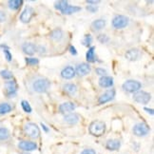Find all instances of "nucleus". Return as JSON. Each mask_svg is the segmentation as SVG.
Segmentation results:
<instances>
[{"mask_svg":"<svg viewBox=\"0 0 154 154\" xmlns=\"http://www.w3.org/2000/svg\"><path fill=\"white\" fill-rule=\"evenodd\" d=\"M95 72H96V73H97L98 75H101V77H102V76H105L106 73V70L104 69L103 68H97V69H95Z\"/></svg>","mask_w":154,"mask_h":154,"instance_id":"38","label":"nucleus"},{"mask_svg":"<svg viewBox=\"0 0 154 154\" xmlns=\"http://www.w3.org/2000/svg\"><path fill=\"white\" fill-rule=\"evenodd\" d=\"M63 91L64 92L68 94L69 96H73L77 92V86L73 83H66L63 86Z\"/></svg>","mask_w":154,"mask_h":154,"instance_id":"20","label":"nucleus"},{"mask_svg":"<svg viewBox=\"0 0 154 154\" xmlns=\"http://www.w3.org/2000/svg\"><path fill=\"white\" fill-rule=\"evenodd\" d=\"M68 5H69L68 1H65V0H60V1H56L54 3V8L56 10H59L60 11H63Z\"/></svg>","mask_w":154,"mask_h":154,"instance_id":"29","label":"nucleus"},{"mask_svg":"<svg viewBox=\"0 0 154 154\" xmlns=\"http://www.w3.org/2000/svg\"><path fill=\"white\" fill-rule=\"evenodd\" d=\"M122 88H123L124 91L128 92V93H135V92H137L141 90L142 84L137 80L130 79V80H127L125 83H124Z\"/></svg>","mask_w":154,"mask_h":154,"instance_id":"4","label":"nucleus"},{"mask_svg":"<svg viewBox=\"0 0 154 154\" xmlns=\"http://www.w3.org/2000/svg\"><path fill=\"white\" fill-rule=\"evenodd\" d=\"M129 23V19L128 17L122 15V14H118L115 15L112 19V27L116 29H125Z\"/></svg>","mask_w":154,"mask_h":154,"instance_id":"6","label":"nucleus"},{"mask_svg":"<svg viewBox=\"0 0 154 154\" xmlns=\"http://www.w3.org/2000/svg\"><path fill=\"white\" fill-rule=\"evenodd\" d=\"M21 106H22L23 110H24L25 112H27V113H31L32 110L31 105H29V103L28 101H26V100H23V101L21 102Z\"/></svg>","mask_w":154,"mask_h":154,"instance_id":"31","label":"nucleus"},{"mask_svg":"<svg viewBox=\"0 0 154 154\" xmlns=\"http://www.w3.org/2000/svg\"><path fill=\"white\" fill-rule=\"evenodd\" d=\"M87 10H88V11H90V13L94 14V13H96V11H98V7H97V6L88 5V6H87Z\"/></svg>","mask_w":154,"mask_h":154,"instance_id":"35","label":"nucleus"},{"mask_svg":"<svg viewBox=\"0 0 154 154\" xmlns=\"http://www.w3.org/2000/svg\"><path fill=\"white\" fill-rule=\"evenodd\" d=\"M115 97V90L113 88H111V90H109L105 91L101 96L99 97L98 99V104L99 105H103V104H106L111 100H113Z\"/></svg>","mask_w":154,"mask_h":154,"instance_id":"12","label":"nucleus"},{"mask_svg":"<svg viewBox=\"0 0 154 154\" xmlns=\"http://www.w3.org/2000/svg\"><path fill=\"white\" fill-rule=\"evenodd\" d=\"M26 63L29 65V66H35L39 63V60L37 58H33V57H29V58H26Z\"/></svg>","mask_w":154,"mask_h":154,"instance_id":"33","label":"nucleus"},{"mask_svg":"<svg viewBox=\"0 0 154 154\" xmlns=\"http://www.w3.org/2000/svg\"><path fill=\"white\" fill-rule=\"evenodd\" d=\"M92 43V37L91 34H85L84 38L82 40V44L85 47H90L91 44Z\"/></svg>","mask_w":154,"mask_h":154,"instance_id":"30","label":"nucleus"},{"mask_svg":"<svg viewBox=\"0 0 154 154\" xmlns=\"http://www.w3.org/2000/svg\"><path fill=\"white\" fill-rule=\"evenodd\" d=\"M35 14V11L32 7L31 6H27V7L23 10V11L20 14L19 19L22 23H29V21L32 20V18L33 17V15Z\"/></svg>","mask_w":154,"mask_h":154,"instance_id":"9","label":"nucleus"},{"mask_svg":"<svg viewBox=\"0 0 154 154\" xmlns=\"http://www.w3.org/2000/svg\"><path fill=\"white\" fill-rule=\"evenodd\" d=\"M5 88V93L6 96L8 98H13L15 97L16 93H17V88H18V86H17V83L13 79V80H9L5 83L4 85Z\"/></svg>","mask_w":154,"mask_h":154,"instance_id":"7","label":"nucleus"},{"mask_svg":"<svg viewBox=\"0 0 154 154\" xmlns=\"http://www.w3.org/2000/svg\"><path fill=\"white\" fill-rule=\"evenodd\" d=\"M22 51L27 55H33L36 52V46L33 43L31 42H26L22 45Z\"/></svg>","mask_w":154,"mask_h":154,"instance_id":"18","label":"nucleus"},{"mask_svg":"<svg viewBox=\"0 0 154 154\" xmlns=\"http://www.w3.org/2000/svg\"><path fill=\"white\" fill-rule=\"evenodd\" d=\"M80 121V115L75 112H70L64 116V122L69 125H75Z\"/></svg>","mask_w":154,"mask_h":154,"instance_id":"15","label":"nucleus"},{"mask_svg":"<svg viewBox=\"0 0 154 154\" xmlns=\"http://www.w3.org/2000/svg\"><path fill=\"white\" fill-rule=\"evenodd\" d=\"M106 20L104 19H96L94 20L92 23H91V28L93 31L95 32H98V31H101V29H103L105 27H106Z\"/></svg>","mask_w":154,"mask_h":154,"instance_id":"22","label":"nucleus"},{"mask_svg":"<svg viewBox=\"0 0 154 154\" xmlns=\"http://www.w3.org/2000/svg\"><path fill=\"white\" fill-rule=\"evenodd\" d=\"M24 133L32 139H37L40 136L39 127L34 123H27L24 126Z\"/></svg>","mask_w":154,"mask_h":154,"instance_id":"3","label":"nucleus"},{"mask_svg":"<svg viewBox=\"0 0 154 154\" xmlns=\"http://www.w3.org/2000/svg\"><path fill=\"white\" fill-rule=\"evenodd\" d=\"M106 149H109L110 151L118 150L121 147V142L118 139H109L106 141Z\"/></svg>","mask_w":154,"mask_h":154,"instance_id":"17","label":"nucleus"},{"mask_svg":"<svg viewBox=\"0 0 154 154\" xmlns=\"http://www.w3.org/2000/svg\"><path fill=\"white\" fill-rule=\"evenodd\" d=\"M18 147L23 151L29 152V151H33L35 149H37V144L35 143V142L23 140L18 143Z\"/></svg>","mask_w":154,"mask_h":154,"instance_id":"10","label":"nucleus"},{"mask_svg":"<svg viewBox=\"0 0 154 154\" xmlns=\"http://www.w3.org/2000/svg\"><path fill=\"white\" fill-rule=\"evenodd\" d=\"M13 110V106L9 103H0V115H5Z\"/></svg>","mask_w":154,"mask_h":154,"instance_id":"25","label":"nucleus"},{"mask_svg":"<svg viewBox=\"0 0 154 154\" xmlns=\"http://www.w3.org/2000/svg\"><path fill=\"white\" fill-rule=\"evenodd\" d=\"M0 76H1L3 79L8 80V81L14 79V74L9 69H2L1 72H0Z\"/></svg>","mask_w":154,"mask_h":154,"instance_id":"28","label":"nucleus"},{"mask_svg":"<svg viewBox=\"0 0 154 154\" xmlns=\"http://www.w3.org/2000/svg\"><path fill=\"white\" fill-rule=\"evenodd\" d=\"M41 127L43 128V129H44V131H45V132H49V130H50V129H49L48 128H47V126L45 125V124L41 123Z\"/></svg>","mask_w":154,"mask_h":154,"instance_id":"42","label":"nucleus"},{"mask_svg":"<svg viewBox=\"0 0 154 154\" xmlns=\"http://www.w3.org/2000/svg\"><path fill=\"white\" fill-rule=\"evenodd\" d=\"M150 131L149 126L146 123H138L134 125L132 128V132L137 137H145Z\"/></svg>","mask_w":154,"mask_h":154,"instance_id":"5","label":"nucleus"},{"mask_svg":"<svg viewBox=\"0 0 154 154\" xmlns=\"http://www.w3.org/2000/svg\"><path fill=\"white\" fill-rule=\"evenodd\" d=\"M2 51H3V53L5 55L6 60H7L8 62H11V60H13V55H11V53L10 51V49H4Z\"/></svg>","mask_w":154,"mask_h":154,"instance_id":"34","label":"nucleus"},{"mask_svg":"<svg viewBox=\"0 0 154 154\" xmlns=\"http://www.w3.org/2000/svg\"><path fill=\"white\" fill-rule=\"evenodd\" d=\"M20 154H31L29 152H25V151H23V152H21Z\"/></svg>","mask_w":154,"mask_h":154,"instance_id":"44","label":"nucleus"},{"mask_svg":"<svg viewBox=\"0 0 154 154\" xmlns=\"http://www.w3.org/2000/svg\"><path fill=\"white\" fill-rule=\"evenodd\" d=\"M11 137V132L7 128H0V141H6Z\"/></svg>","mask_w":154,"mask_h":154,"instance_id":"27","label":"nucleus"},{"mask_svg":"<svg viewBox=\"0 0 154 154\" xmlns=\"http://www.w3.org/2000/svg\"><path fill=\"white\" fill-rule=\"evenodd\" d=\"M76 109V106L72 102H64L60 106H59V111L63 114H68L70 113Z\"/></svg>","mask_w":154,"mask_h":154,"instance_id":"13","label":"nucleus"},{"mask_svg":"<svg viewBox=\"0 0 154 154\" xmlns=\"http://www.w3.org/2000/svg\"><path fill=\"white\" fill-rule=\"evenodd\" d=\"M90 133L95 137H101L106 132V124L102 121H93L88 127Z\"/></svg>","mask_w":154,"mask_h":154,"instance_id":"2","label":"nucleus"},{"mask_svg":"<svg viewBox=\"0 0 154 154\" xmlns=\"http://www.w3.org/2000/svg\"><path fill=\"white\" fill-rule=\"evenodd\" d=\"M125 57L129 61H137L141 57V51L138 49H130L126 52Z\"/></svg>","mask_w":154,"mask_h":154,"instance_id":"16","label":"nucleus"},{"mask_svg":"<svg viewBox=\"0 0 154 154\" xmlns=\"http://www.w3.org/2000/svg\"><path fill=\"white\" fill-rule=\"evenodd\" d=\"M146 112H147V113H149L150 115H153V113H154V112H153V109H147V108H145L144 109Z\"/></svg>","mask_w":154,"mask_h":154,"instance_id":"43","label":"nucleus"},{"mask_svg":"<svg viewBox=\"0 0 154 154\" xmlns=\"http://www.w3.org/2000/svg\"><path fill=\"white\" fill-rule=\"evenodd\" d=\"M69 52L72 53V55H76V54H77V51H76L75 47H73V46H70V47H69Z\"/></svg>","mask_w":154,"mask_h":154,"instance_id":"40","label":"nucleus"},{"mask_svg":"<svg viewBox=\"0 0 154 154\" xmlns=\"http://www.w3.org/2000/svg\"><path fill=\"white\" fill-rule=\"evenodd\" d=\"M81 154H96V152L92 149H85L81 152Z\"/></svg>","mask_w":154,"mask_h":154,"instance_id":"39","label":"nucleus"},{"mask_svg":"<svg viewBox=\"0 0 154 154\" xmlns=\"http://www.w3.org/2000/svg\"><path fill=\"white\" fill-rule=\"evenodd\" d=\"M98 41L100 43H102V44H105V43H108L109 41V37L106 34H99L98 35V37H97Z\"/></svg>","mask_w":154,"mask_h":154,"instance_id":"32","label":"nucleus"},{"mask_svg":"<svg viewBox=\"0 0 154 154\" xmlns=\"http://www.w3.org/2000/svg\"><path fill=\"white\" fill-rule=\"evenodd\" d=\"M75 75H76L75 69L72 66H67L66 68H64L61 70V77L63 79H66V80L72 79Z\"/></svg>","mask_w":154,"mask_h":154,"instance_id":"14","label":"nucleus"},{"mask_svg":"<svg viewBox=\"0 0 154 154\" xmlns=\"http://www.w3.org/2000/svg\"><path fill=\"white\" fill-rule=\"evenodd\" d=\"M99 2H100L99 0H96V1H93V0H88V1H87V3H88V4L92 5V6H96Z\"/></svg>","mask_w":154,"mask_h":154,"instance_id":"41","label":"nucleus"},{"mask_svg":"<svg viewBox=\"0 0 154 154\" xmlns=\"http://www.w3.org/2000/svg\"><path fill=\"white\" fill-rule=\"evenodd\" d=\"M91 72V67L88 63H81L79 65H77V67L75 69V73L81 77L90 74Z\"/></svg>","mask_w":154,"mask_h":154,"instance_id":"11","label":"nucleus"},{"mask_svg":"<svg viewBox=\"0 0 154 154\" xmlns=\"http://www.w3.org/2000/svg\"><path fill=\"white\" fill-rule=\"evenodd\" d=\"M23 4L22 0H10L8 2V6L11 10L13 11H17Z\"/></svg>","mask_w":154,"mask_h":154,"instance_id":"26","label":"nucleus"},{"mask_svg":"<svg viewBox=\"0 0 154 154\" xmlns=\"http://www.w3.org/2000/svg\"><path fill=\"white\" fill-rule=\"evenodd\" d=\"M87 61L90 63H94L96 61V56H95V47L92 46L88 48V51H87Z\"/></svg>","mask_w":154,"mask_h":154,"instance_id":"23","label":"nucleus"},{"mask_svg":"<svg viewBox=\"0 0 154 154\" xmlns=\"http://www.w3.org/2000/svg\"><path fill=\"white\" fill-rule=\"evenodd\" d=\"M36 52H38L40 55L45 54V53H46V48L44 46H38V47H36Z\"/></svg>","mask_w":154,"mask_h":154,"instance_id":"36","label":"nucleus"},{"mask_svg":"<svg viewBox=\"0 0 154 154\" xmlns=\"http://www.w3.org/2000/svg\"><path fill=\"white\" fill-rule=\"evenodd\" d=\"M51 81L42 76H35L29 80V88L33 92L45 93L51 88Z\"/></svg>","mask_w":154,"mask_h":154,"instance_id":"1","label":"nucleus"},{"mask_svg":"<svg viewBox=\"0 0 154 154\" xmlns=\"http://www.w3.org/2000/svg\"><path fill=\"white\" fill-rule=\"evenodd\" d=\"M50 37L51 40L56 41V42H59L61 41L64 37V32L61 29H55L50 33Z\"/></svg>","mask_w":154,"mask_h":154,"instance_id":"21","label":"nucleus"},{"mask_svg":"<svg viewBox=\"0 0 154 154\" xmlns=\"http://www.w3.org/2000/svg\"><path fill=\"white\" fill-rule=\"evenodd\" d=\"M81 11V7H78V6H72V5H68L65 10L61 13L63 14H72L75 13H78V11Z\"/></svg>","mask_w":154,"mask_h":154,"instance_id":"24","label":"nucleus"},{"mask_svg":"<svg viewBox=\"0 0 154 154\" xmlns=\"http://www.w3.org/2000/svg\"><path fill=\"white\" fill-rule=\"evenodd\" d=\"M113 78L110 76H102L101 78L99 79V86L101 88H111L113 86Z\"/></svg>","mask_w":154,"mask_h":154,"instance_id":"19","label":"nucleus"},{"mask_svg":"<svg viewBox=\"0 0 154 154\" xmlns=\"http://www.w3.org/2000/svg\"><path fill=\"white\" fill-rule=\"evenodd\" d=\"M7 20V14H6L5 11H0V23H4Z\"/></svg>","mask_w":154,"mask_h":154,"instance_id":"37","label":"nucleus"},{"mask_svg":"<svg viewBox=\"0 0 154 154\" xmlns=\"http://www.w3.org/2000/svg\"><path fill=\"white\" fill-rule=\"evenodd\" d=\"M133 100L138 104L146 105L151 100V95L149 92H146L145 91H139L133 93Z\"/></svg>","mask_w":154,"mask_h":154,"instance_id":"8","label":"nucleus"}]
</instances>
